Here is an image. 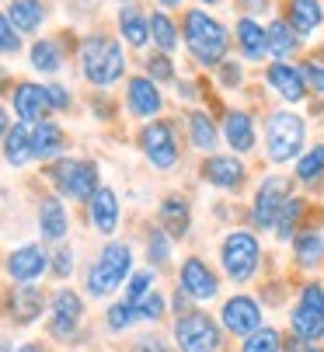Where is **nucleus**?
<instances>
[{
    "instance_id": "f257e3e1",
    "label": "nucleus",
    "mask_w": 324,
    "mask_h": 352,
    "mask_svg": "<svg viewBox=\"0 0 324 352\" xmlns=\"http://www.w3.org/2000/svg\"><path fill=\"white\" fill-rule=\"evenodd\" d=\"M178 21H182V49H185V56L206 77L224 60L234 56V32H230V25L220 14H213L209 8H199V4H188L178 14Z\"/></svg>"
},
{
    "instance_id": "f03ea898",
    "label": "nucleus",
    "mask_w": 324,
    "mask_h": 352,
    "mask_svg": "<svg viewBox=\"0 0 324 352\" xmlns=\"http://www.w3.org/2000/svg\"><path fill=\"white\" fill-rule=\"evenodd\" d=\"M310 143V116L300 109H265L261 116V157L272 168H293Z\"/></svg>"
},
{
    "instance_id": "7ed1b4c3",
    "label": "nucleus",
    "mask_w": 324,
    "mask_h": 352,
    "mask_svg": "<svg viewBox=\"0 0 324 352\" xmlns=\"http://www.w3.org/2000/svg\"><path fill=\"white\" fill-rule=\"evenodd\" d=\"M77 63H80V77L98 91L129 77L126 45L119 42V35H108V32H87L77 42Z\"/></svg>"
},
{
    "instance_id": "20e7f679",
    "label": "nucleus",
    "mask_w": 324,
    "mask_h": 352,
    "mask_svg": "<svg viewBox=\"0 0 324 352\" xmlns=\"http://www.w3.org/2000/svg\"><path fill=\"white\" fill-rule=\"evenodd\" d=\"M216 258H220V276L234 286H248L261 265H265V248L258 230L251 227H230L220 237V248H216Z\"/></svg>"
},
{
    "instance_id": "39448f33",
    "label": "nucleus",
    "mask_w": 324,
    "mask_h": 352,
    "mask_svg": "<svg viewBox=\"0 0 324 352\" xmlns=\"http://www.w3.org/2000/svg\"><path fill=\"white\" fill-rule=\"evenodd\" d=\"M133 248L126 241H108L101 251H98V258L87 265V276H84V289L87 296L94 300H105V296H112L116 289L126 286V279L133 276Z\"/></svg>"
},
{
    "instance_id": "423d86ee",
    "label": "nucleus",
    "mask_w": 324,
    "mask_h": 352,
    "mask_svg": "<svg viewBox=\"0 0 324 352\" xmlns=\"http://www.w3.org/2000/svg\"><path fill=\"white\" fill-rule=\"evenodd\" d=\"M136 150L153 171H175L182 164V126L175 119H150L136 129Z\"/></svg>"
},
{
    "instance_id": "0eeeda50",
    "label": "nucleus",
    "mask_w": 324,
    "mask_h": 352,
    "mask_svg": "<svg viewBox=\"0 0 324 352\" xmlns=\"http://www.w3.org/2000/svg\"><path fill=\"white\" fill-rule=\"evenodd\" d=\"M296 192V182L293 175L286 171H265L251 192V203H248V227L258 230V234H272V223L283 210V203Z\"/></svg>"
},
{
    "instance_id": "6e6552de",
    "label": "nucleus",
    "mask_w": 324,
    "mask_h": 352,
    "mask_svg": "<svg viewBox=\"0 0 324 352\" xmlns=\"http://www.w3.org/2000/svg\"><path fill=\"white\" fill-rule=\"evenodd\" d=\"M224 324L202 307H188L185 314H175L171 338L175 352H224Z\"/></svg>"
},
{
    "instance_id": "1a4fd4ad",
    "label": "nucleus",
    "mask_w": 324,
    "mask_h": 352,
    "mask_svg": "<svg viewBox=\"0 0 324 352\" xmlns=\"http://www.w3.org/2000/svg\"><path fill=\"white\" fill-rule=\"evenodd\" d=\"M49 182L60 199H74V203H87V199L101 188V171L91 157H60L49 164Z\"/></svg>"
},
{
    "instance_id": "9d476101",
    "label": "nucleus",
    "mask_w": 324,
    "mask_h": 352,
    "mask_svg": "<svg viewBox=\"0 0 324 352\" xmlns=\"http://www.w3.org/2000/svg\"><path fill=\"white\" fill-rule=\"evenodd\" d=\"M290 335H296L310 345L324 342V279L310 276L296 289V300L290 307Z\"/></svg>"
},
{
    "instance_id": "9b49d317",
    "label": "nucleus",
    "mask_w": 324,
    "mask_h": 352,
    "mask_svg": "<svg viewBox=\"0 0 324 352\" xmlns=\"http://www.w3.org/2000/svg\"><path fill=\"white\" fill-rule=\"evenodd\" d=\"M261 84L286 109H307V102H310V91H307L300 60H268L261 67Z\"/></svg>"
},
{
    "instance_id": "f8f14e48",
    "label": "nucleus",
    "mask_w": 324,
    "mask_h": 352,
    "mask_svg": "<svg viewBox=\"0 0 324 352\" xmlns=\"http://www.w3.org/2000/svg\"><path fill=\"white\" fill-rule=\"evenodd\" d=\"M199 178H202L206 188L220 192V195H237V192L248 188L251 168H248V157L216 150V154H206V157L199 161Z\"/></svg>"
},
{
    "instance_id": "ddd939ff",
    "label": "nucleus",
    "mask_w": 324,
    "mask_h": 352,
    "mask_svg": "<svg viewBox=\"0 0 324 352\" xmlns=\"http://www.w3.org/2000/svg\"><path fill=\"white\" fill-rule=\"evenodd\" d=\"M220 140L230 154L251 157L261 146V119L248 105H224L220 112Z\"/></svg>"
},
{
    "instance_id": "4468645a",
    "label": "nucleus",
    "mask_w": 324,
    "mask_h": 352,
    "mask_svg": "<svg viewBox=\"0 0 324 352\" xmlns=\"http://www.w3.org/2000/svg\"><path fill=\"white\" fill-rule=\"evenodd\" d=\"M220 272H216L202 255H185L182 265H178V289L192 300V304H213L216 296H220Z\"/></svg>"
},
{
    "instance_id": "2eb2a0df",
    "label": "nucleus",
    "mask_w": 324,
    "mask_h": 352,
    "mask_svg": "<svg viewBox=\"0 0 324 352\" xmlns=\"http://www.w3.org/2000/svg\"><path fill=\"white\" fill-rule=\"evenodd\" d=\"M216 318H220V324H224L227 335L248 338L251 331H258L265 324V307H261V300L255 293L237 289V293H230L224 304H220V314H216Z\"/></svg>"
},
{
    "instance_id": "dca6fc26",
    "label": "nucleus",
    "mask_w": 324,
    "mask_h": 352,
    "mask_svg": "<svg viewBox=\"0 0 324 352\" xmlns=\"http://www.w3.org/2000/svg\"><path fill=\"white\" fill-rule=\"evenodd\" d=\"M122 105L133 119L140 122H150V119H160L168 109V94L157 80H150L147 74H129L126 77V94H122Z\"/></svg>"
},
{
    "instance_id": "f3484780",
    "label": "nucleus",
    "mask_w": 324,
    "mask_h": 352,
    "mask_svg": "<svg viewBox=\"0 0 324 352\" xmlns=\"http://www.w3.org/2000/svg\"><path fill=\"white\" fill-rule=\"evenodd\" d=\"M290 258L293 269L317 276L324 269V213H310V220L296 230V237L290 241Z\"/></svg>"
},
{
    "instance_id": "a211bd4d",
    "label": "nucleus",
    "mask_w": 324,
    "mask_h": 352,
    "mask_svg": "<svg viewBox=\"0 0 324 352\" xmlns=\"http://www.w3.org/2000/svg\"><path fill=\"white\" fill-rule=\"evenodd\" d=\"M182 133H185V143L195 150L199 157L206 154H216L220 150V112H213L209 105H192L182 112Z\"/></svg>"
},
{
    "instance_id": "6ab92c4d",
    "label": "nucleus",
    "mask_w": 324,
    "mask_h": 352,
    "mask_svg": "<svg viewBox=\"0 0 324 352\" xmlns=\"http://www.w3.org/2000/svg\"><path fill=\"white\" fill-rule=\"evenodd\" d=\"M84 324V300L77 289L60 286L56 293L49 296V335L56 342H70L77 335V328Z\"/></svg>"
},
{
    "instance_id": "aec40b11",
    "label": "nucleus",
    "mask_w": 324,
    "mask_h": 352,
    "mask_svg": "<svg viewBox=\"0 0 324 352\" xmlns=\"http://www.w3.org/2000/svg\"><path fill=\"white\" fill-rule=\"evenodd\" d=\"M234 56L248 67H265L268 63V45H265V21L258 14H244L237 11L234 25Z\"/></svg>"
},
{
    "instance_id": "412c9836",
    "label": "nucleus",
    "mask_w": 324,
    "mask_h": 352,
    "mask_svg": "<svg viewBox=\"0 0 324 352\" xmlns=\"http://www.w3.org/2000/svg\"><path fill=\"white\" fill-rule=\"evenodd\" d=\"M116 32H119V42L129 49V53H143V49H150V11L143 4H136V0L119 4Z\"/></svg>"
},
{
    "instance_id": "4be33fe9",
    "label": "nucleus",
    "mask_w": 324,
    "mask_h": 352,
    "mask_svg": "<svg viewBox=\"0 0 324 352\" xmlns=\"http://www.w3.org/2000/svg\"><path fill=\"white\" fill-rule=\"evenodd\" d=\"M11 109H14L18 122H25V126H35V122L49 119V116H52V105H49L45 84L18 80V84L11 87Z\"/></svg>"
},
{
    "instance_id": "5701e85b",
    "label": "nucleus",
    "mask_w": 324,
    "mask_h": 352,
    "mask_svg": "<svg viewBox=\"0 0 324 352\" xmlns=\"http://www.w3.org/2000/svg\"><path fill=\"white\" fill-rule=\"evenodd\" d=\"M265 45H268V60H300L307 49V42L293 32V25L279 11L268 14L265 21Z\"/></svg>"
},
{
    "instance_id": "b1692460",
    "label": "nucleus",
    "mask_w": 324,
    "mask_h": 352,
    "mask_svg": "<svg viewBox=\"0 0 324 352\" xmlns=\"http://www.w3.org/2000/svg\"><path fill=\"white\" fill-rule=\"evenodd\" d=\"M157 223L164 227L175 241H185L192 237V227H195V213H192V199L182 195V192H168L157 206Z\"/></svg>"
},
{
    "instance_id": "393cba45",
    "label": "nucleus",
    "mask_w": 324,
    "mask_h": 352,
    "mask_svg": "<svg viewBox=\"0 0 324 352\" xmlns=\"http://www.w3.org/2000/svg\"><path fill=\"white\" fill-rule=\"evenodd\" d=\"M279 14L293 25L303 42H314L324 32V0H283Z\"/></svg>"
},
{
    "instance_id": "a878e982",
    "label": "nucleus",
    "mask_w": 324,
    "mask_h": 352,
    "mask_svg": "<svg viewBox=\"0 0 324 352\" xmlns=\"http://www.w3.org/2000/svg\"><path fill=\"white\" fill-rule=\"evenodd\" d=\"M4 269L14 283H39L49 272V251L42 244H18L8 255Z\"/></svg>"
},
{
    "instance_id": "bb28decb",
    "label": "nucleus",
    "mask_w": 324,
    "mask_h": 352,
    "mask_svg": "<svg viewBox=\"0 0 324 352\" xmlns=\"http://www.w3.org/2000/svg\"><path fill=\"white\" fill-rule=\"evenodd\" d=\"M87 220H91V227H94L101 237H112V234L119 230V220H122V203H119L116 188L101 185V188L87 199Z\"/></svg>"
},
{
    "instance_id": "cd10ccee",
    "label": "nucleus",
    "mask_w": 324,
    "mask_h": 352,
    "mask_svg": "<svg viewBox=\"0 0 324 352\" xmlns=\"http://www.w3.org/2000/svg\"><path fill=\"white\" fill-rule=\"evenodd\" d=\"M45 311V293L35 286V283H18L11 293H8V314L18 328H28L42 318Z\"/></svg>"
},
{
    "instance_id": "c85d7f7f",
    "label": "nucleus",
    "mask_w": 324,
    "mask_h": 352,
    "mask_svg": "<svg viewBox=\"0 0 324 352\" xmlns=\"http://www.w3.org/2000/svg\"><path fill=\"white\" fill-rule=\"evenodd\" d=\"M290 175H293V182H296V188L303 195H314V192L324 188V140L307 143V150L296 157Z\"/></svg>"
},
{
    "instance_id": "c756f323",
    "label": "nucleus",
    "mask_w": 324,
    "mask_h": 352,
    "mask_svg": "<svg viewBox=\"0 0 324 352\" xmlns=\"http://www.w3.org/2000/svg\"><path fill=\"white\" fill-rule=\"evenodd\" d=\"M310 213H314V203H310V195H303V192H293L286 203H283V210H279V217H276V223H272V237L279 241V244H290L293 237H296V230L310 220Z\"/></svg>"
},
{
    "instance_id": "7c9ffc66",
    "label": "nucleus",
    "mask_w": 324,
    "mask_h": 352,
    "mask_svg": "<svg viewBox=\"0 0 324 352\" xmlns=\"http://www.w3.org/2000/svg\"><path fill=\"white\" fill-rule=\"evenodd\" d=\"M39 234L45 244H63L70 234V213L60 195H45L39 203Z\"/></svg>"
},
{
    "instance_id": "2f4dec72",
    "label": "nucleus",
    "mask_w": 324,
    "mask_h": 352,
    "mask_svg": "<svg viewBox=\"0 0 324 352\" xmlns=\"http://www.w3.org/2000/svg\"><path fill=\"white\" fill-rule=\"evenodd\" d=\"M150 49L168 53V56H175L182 49V21H178V14L160 11V8L150 11Z\"/></svg>"
},
{
    "instance_id": "473e14b6",
    "label": "nucleus",
    "mask_w": 324,
    "mask_h": 352,
    "mask_svg": "<svg viewBox=\"0 0 324 352\" xmlns=\"http://www.w3.org/2000/svg\"><path fill=\"white\" fill-rule=\"evenodd\" d=\"M67 150V133L60 122L42 119L32 126V157L35 161H60Z\"/></svg>"
},
{
    "instance_id": "72a5a7b5",
    "label": "nucleus",
    "mask_w": 324,
    "mask_h": 352,
    "mask_svg": "<svg viewBox=\"0 0 324 352\" xmlns=\"http://www.w3.org/2000/svg\"><path fill=\"white\" fill-rule=\"evenodd\" d=\"M63 35H52V38H35L28 45V67L42 77H56L67 63V53H63Z\"/></svg>"
},
{
    "instance_id": "f704fd0d",
    "label": "nucleus",
    "mask_w": 324,
    "mask_h": 352,
    "mask_svg": "<svg viewBox=\"0 0 324 352\" xmlns=\"http://www.w3.org/2000/svg\"><path fill=\"white\" fill-rule=\"evenodd\" d=\"M4 14L11 18V25L21 32V35H35L45 18H49V8H45V0H11V4L4 8Z\"/></svg>"
},
{
    "instance_id": "c9c22d12",
    "label": "nucleus",
    "mask_w": 324,
    "mask_h": 352,
    "mask_svg": "<svg viewBox=\"0 0 324 352\" xmlns=\"http://www.w3.org/2000/svg\"><path fill=\"white\" fill-rule=\"evenodd\" d=\"M143 255H147V265L150 269H168L171 262H175V237L160 227V223H153L150 230H147V241H143Z\"/></svg>"
},
{
    "instance_id": "e433bc0d",
    "label": "nucleus",
    "mask_w": 324,
    "mask_h": 352,
    "mask_svg": "<svg viewBox=\"0 0 324 352\" xmlns=\"http://www.w3.org/2000/svg\"><path fill=\"white\" fill-rule=\"evenodd\" d=\"M0 146H4V164H11V168H25L35 161L32 157V126H25V122H11Z\"/></svg>"
},
{
    "instance_id": "4c0bfd02",
    "label": "nucleus",
    "mask_w": 324,
    "mask_h": 352,
    "mask_svg": "<svg viewBox=\"0 0 324 352\" xmlns=\"http://www.w3.org/2000/svg\"><path fill=\"white\" fill-rule=\"evenodd\" d=\"M209 77H213V87H216V91L237 94V91L248 84V63H241L237 56H230V60H224L220 67H216Z\"/></svg>"
},
{
    "instance_id": "58836bf2",
    "label": "nucleus",
    "mask_w": 324,
    "mask_h": 352,
    "mask_svg": "<svg viewBox=\"0 0 324 352\" xmlns=\"http://www.w3.org/2000/svg\"><path fill=\"white\" fill-rule=\"evenodd\" d=\"M143 74H147L150 80H157L160 87H168V84H175V80L182 77V70H178L175 56L157 53V49H150V53L143 56Z\"/></svg>"
},
{
    "instance_id": "ea45409f",
    "label": "nucleus",
    "mask_w": 324,
    "mask_h": 352,
    "mask_svg": "<svg viewBox=\"0 0 324 352\" xmlns=\"http://www.w3.org/2000/svg\"><path fill=\"white\" fill-rule=\"evenodd\" d=\"M300 70L310 91V102H324V53L321 49H310V53L300 56Z\"/></svg>"
},
{
    "instance_id": "a19ab883",
    "label": "nucleus",
    "mask_w": 324,
    "mask_h": 352,
    "mask_svg": "<svg viewBox=\"0 0 324 352\" xmlns=\"http://www.w3.org/2000/svg\"><path fill=\"white\" fill-rule=\"evenodd\" d=\"M283 331L276 324H261L258 331H251L248 338H241L237 352H283Z\"/></svg>"
},
{
    "instance_id": "79ce46f5",
    "label": "nucleus",
    "mask_w": 324,
    "mask_h": 352,
    "mask_svg": "<svg viewBox=\"0 0 324 352\" xmlns=\"http://www.w3.org/2000/svg\"><path fill=\"white\" fill-rule=\"evenodd\" d=\"M153 289H157V269H150V265H147V269H133V276L126 279V296H122V300L136 307L140 300L150 296Z\"/></svg>"
},
{
    "instance_id": "37998d69",
    "label": "nucleus",
    "mask_w": 324,
    "mask_h": 352,
    "mask_svg": "<svg viewBox=\"0 0 324 352\" xmlns=\"http://www.w3.org/2000/svg\"><path fill=\"white\" fill-rule=\"evenodd\" d=\"M175 98H178V105H185V109H192V105H202L206 102V94H209V87L195 77V74H185V77H178L175 84Z\"/></svg>"
},
{
    "instance_id": "c03bdc74",
    "label": "nucleus",
    "mask_w": 324,
    "mask_h": 352,
    "mask_svg": "<svg viewBox=\"0 0 324 352\" xmlns=\"http://www.w3.org/2000/svg\"><path fill=\"white\" fill-rule=\"evenodd\" d=\"M136 321H140V311H136L133 304H126V300H119V304H112V307L105 311V328L112 331V335L129 331Z\"/></svg>"
},
{
    "instance_id": "a18cd8bd",
    "label": "nucleus",
    "mask_w": 324,
    "mask_h": 352,
    "mask_svg": "<svg viewBox=\"0 0 324 352\" xmlns=\"http://www.w3.org/2000/svg\"><path fill=\"white\" fill-rule=\"evenodd\" d=\"M136 311H140V321H147V324H157V321H164V318H168L171 304H168L164 289H153L150 296H143L140 304H136Z\"/></svg>"
},
{
    "instance_id": "49530a36",
    "label": "nucleus",
    "mask_w": 324,
    "mask_h": 352,
    "mask_svg": "<svg viewBox=\"0 0 324 352\" xmlns=\"http://www.w3.org/2000/svg\"><path fill=\"white\" fill-rule=\"evenodd\" d=\"M18 53H21V32L0 11V56H18Z\"/></svg>"
},
{
    "instance_id": "de8ad7c7",
    "label": "nucleus",
    "mask_w": 324,
    "mask_h": 352,
    "mask_svg": "<svg viewBox=\"0 0 324 352\" xmlns=\"http://www.w3.org/2000/svg\"><path fill=\"white\" fill-rule=\"evenodd\" d=\"M49 272L56 276V279H67V276L74 272V251H70L67 244H63V248H56V251L49 255Z\"/></svg>"
},
{
    "instance_id": "09e8293b",
    "label": "nucleus",
    "mask_w": 324,
    "mask_h": 352,
    "mask_svg": "<svg viewBox=\"0 0 324 352\" xmlns=\"http://www.w3.org/2000/svg\"><path fill=\"white\" fill-rule=\"evenodd\" d=\"M45 94H49L52 112H70L74 109V98H70V91L63 84H45Z\"/></svg>"
},
{
    "instance_id": "8fccbe9b",
    "label": "nucleus",
    "mask_w": 324,
    "mask_h": 352,
    "mask_svg": "<svg viewBox=\"0 0 324 352\" xmlns=\"http://www.w3.org/2000/svg\"><path fill=\"white\" fill-rule=\"evenodd\" d=\"M129 352H175L160 335H140L133 345H129Z\"/></svg>"
},
{
    "instance_id": "3c124183",
    "label": "nucleus",
    "mask_w": 324,
    "mask_h": 352,
    "mask_svg": "<svg viewBox=\"0 0 324 352\" xmlns=\"http://www.w3.org/2000/svg\"><path fill=\"white\" fill-rule=\"evenodd\" d=\"M234 4H237V11H244V14H258V18H261V11L272 8V0H234Z\"/></svg>"
},
{
    "instance_id": "603ef678",
    "label": "nucleus",
    "mask_w": 324,
    "mask_h": 352,
    "mask_svg": "<svg viewBox=\"0 0 324 352\" xmlns=\"http://www.w3.org/2000/svg\"><path fill=\"white\" fill-rule=\"evenodd\" d=\"M283 352H310V342H303L296 335H286L283 338Z\"/></svg>"
},
{
    "instance_id": "864d4df0",
    "label": "nucleus",
    "mask_w": 324,
    "mask_h": 352,
    "mask_svg": "<svg viewBox=\"0 0 324 352\" xmlns=\"http://www.w3.org/2000/svg\"><path fill=\"white\" fill-rule=\"evenodd\" d=\"M153 4H157L160 11H171V14L178 11V14H182V11L188 8V0H153Z\"/></svg>"
},
{
    "instance_id": "5fc2aeb1",
    "label": "nucleus",
    "mask_w": 324,
    "mask_h": 352,
    "mask_svg": "<svg viewBox=\"0 0 324 352\" xmlns=\"http://www.w3.org/2000/svg\"><path fill=\"white\" fill-rule=\"evenodd\" d=\"M8 129H11V119H8V109L0 105V143H4V136H8Z\"/></svg>"
},
{
    "instance_id": "6e6d98bb",
    "label": "nucleus",
    "mask_w": 324,
    "mask_h": 352,
    "mask_svg": "<svg viewBox=\"0 0 324 352\" xmlns=\"http://www.w3.org/2000/svg\"><path fill=\"white\" fill-rule=\"evenodd\" d=\"M14 352H45V345H42V342H25V345H18Z\"/></svg>"
},
{
    "instance_id": "4d7b16f0",
    "label": "nucleus",
    "mask_w": 324,
    "mask_h": 352,
    "mask_svg": "<svg viewBox=\"0 0 324 352\" xmlns=\"http://www.w3.org/2000/svg\"><path fill=\"white\" fill-rule=\"evenodd\" d=\"M192 4H199V8H209V11H213V8H224L227 0H192Z\"/></svg>"
},
{
    "instance_id": "13d9d810",
    "label": "nucleus",
    "mask_w": 324,
    "mask_h": 352,
    "mask_svg": "<svg viewBox=\"0 0 324 352\" xmlns=\"http://www.w3.org/2000/svg\"><path fill=\"white\" fill-rule=\"evenodd\" d=\"M4 87H11V74H8L4 67H0V91H4Z\"/></svg>"
},
{
    "instance_id": "bf43d9fd",
    "label": "nucleus",
    "mask_w": 324,
    "mask_h": 352,
    "mask_svg": "<svg viewBox=\"0 0 324 352\" xmlns=\"http://www.w3.org/2000/svg\"><path fill=\"white\" fill-rule=\"evenodd\" d=\"M310 352H324V345H321V342H317V345H310Z\"/></svg>"
},
{
    "instance_id": "052dcab7",
    "label": "nucleus",
    "mask_w": 324,
    "mask_h": 352,
    "mask_svg": "<svg viewBox=\"0 0 324 352\" xmlns=\"http://www.w3.org/2000/svg\"><path fill=\"white\" fill-rule=\"evenodd\" d=\"M0 352H11V345H8V342H0Z\"/></svg>"
},
{
    "instance_id": "680f3d73",
    "label": "nucleus",
    "mask_w": 324,
    "mask_h": 352,
    "mask_svg": "<svg viewBox=\"0 0 324 352\" xmlns=\"http://www.w3.org/2000/svg\"><path fill=\"white\" fill-rule=\"evenodd\" d=\"M116 4H129V0H116Z\"/></svg>"
}]
</instances>
